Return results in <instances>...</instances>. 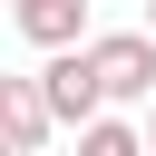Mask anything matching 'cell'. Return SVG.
Returning a JSON list of instances; mask_svg holds the SVG:
<instances>
[{"mask_svg": "<svg viewBox=\"0 0 156 156\" xmlns=\"http://www.w3.org/2000/svg\"><path fill=\"white\" fill-rule=\"evenodd\" d=\"M146 39H156V0H146Z\"/></svg>", "mask_w": 156, "mask_h": 156, "instance_id": "8992f818", "label": "cell"}, {"mask_svg": "<svg viewBox=\"0 0 156 156\" xmlns=\"http://www.w3.org/2000/svg\"><path fill=\"white\" fill-rule=\"evenodd\" d=\"M0 127H10V156H39L49 127H58V117H49V88H39V78H0Z\"/></svg>", "mask_w": 156, "mask_h": 156, "instance_id": "277c9868", "label": "cell"}, {"mask_svg": "<svg viewBox=\"0 0 156 156\" xmlns=\"http://www.w3.org/2000/svg\"><path fill=\"white\" fill-rule=\"evenodd\" d=\"M10 29L29 49H49V58H68L78 29H88V0H10Z\"/></svg>", "mask_w": 156, "mask_h": 156, "instance_id": "3957f363", "label": "cell"}, {"mask_svg": "<svg viewBox=\"0 0 156 156\" xmlns=\"http://www.w3.org/2000/svg\"><path fill=\"white\" fill-rule=\"evenodd\" d=\"M39 88H49V117H58L68 136H88V127L107 117V88H98V68H88V49H68V58H49V68H39Z\"/></svg>", "mask_w": 156, "mask_h": 156, "instance_id": "7a4b0ae2", "label": "cell"}, {"mask_svg": "<svg viewBox=\"0 0 156 156\" xmlns=\"http://www.w3.org/2000/svg\"><path fill=\"white\" fill-rule=\"evenodd\" d=\"M78 156H156V146H146V127H127V117H98V127L78 136Z\"/></svg>", "mask_w": 156, "mask_h": 156, "instance_id": "5b68a950", "label": "cell"}, {"mask_svg": "<svg viewBox=\"0 0 156 156\" xmlns=\"http://www.w3.org/2000/svg\"><path fill=\"white\" fill-rule=\"evenodd\" d=\"M146 146H156V107H146Z\"/></svg>", "mask_w": 156, "mask_h": 156, "instance_id": "52a82bcc", "label": "cell"}, {"mask_svg": "<svg viewBox=\"0 0 156 156\" xmlns=\"http://www.w3.org/2000/svg\"><path fill=\"white\" fill-rule=\"evenodd\" d=\"M88 68H98V88H107V107H156V39L146 29H107V39H88Z\"/></svg>", "mask_w": 156, "mask_h": 156, "instance_id": "6da1fadb", "label": "cell"}]
</instances>
